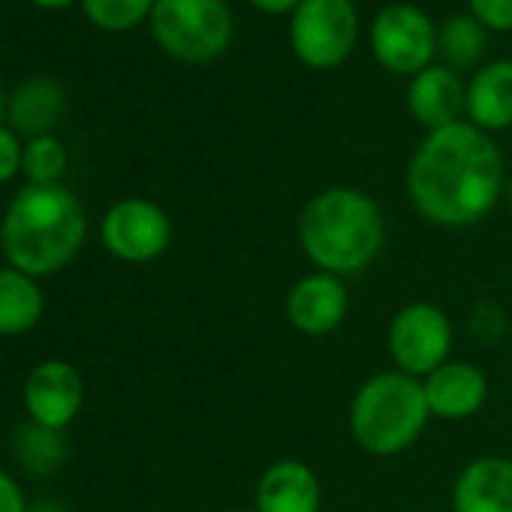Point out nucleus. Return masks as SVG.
<instances>
[{
	"label": "nucleus",
	"instance_id": "obj_1",
	"mask_svg": "<svg viewBox=\"0 0 512 512\" xmlns=\"http://www.w3.org/2000/svg\"><path fill=\"white\" fill-rule=\"evenodd\" d=\"M503 190V160L491 136L473 124L431 130L407 169V193L416 211L437 226L482 220Z\"/></svg>",
	"mask_w": 512,
	"mask_h": 512
},
{
	"label": "nucleus",
	"instance_id": "obj_2",
	"mask_svg": "<svg viewBox=\"0 0 512 512\" xmlns=\"http://www.w3.org/2000/svg\"><path fill=\"white\" fill-rule=\"evenodd\" d=\"M85 235V208L64 184L22 187L0 220V247L7 266L37 281L67 269L79 256Z\"/></svg>",
	"mask_w": 512,
	"mask_h": 512
},
{
	"label": "nucleus",
	"instance_id": "obj_3",
	"mask_svg": "<svg viewBox=\"0 0 512 512\" xmlns=\"http://www.w3.org/2000/svg\"><path fill=\"white\" fill-rule=\"evenodd\" d=\"M299 238L308 260L329 275H356L368 269L386 238L380 205L353 187H329L317 193L302 217Z\"/></svg>",
	"mask_w": 512,
	"mask_h": 512
},
{
	"label": "nucleus",
	"instance_id": "obj_4",
	"mask_svg": "<svg viewBox=\"0 0 512 512\" xmlns=\"http://www.w3.org/2000/svg\"><path fill=\"white\" fill-rule=\"evenodd\" d=\"M431 419L425 386L404 371L365 380L350 404L353 440L371 455H398L419 440Z\"/></svg>",
	"mask_w": 512,
	"mask_h": 512
},
{
	"label": "nucleus",
	"instance_id": "obj_5",
	"mask_svg": "<svg viewBox=\"0 0 512 512\" xmlns=\"http://www.w3.org/2000/svg\"><path fill=\"white\" fill-rule=\"evenodd\" d=\"M154 40L184 64L214 61L232 40V16L223 0H157Z\"/></svg>",
	"mask_w": 512,
	"mask_h": 512
},
{
	"label": "nucleus",
	"instance_id": "obj_6",
	"mask_svg": "<svg viewBox=\"0 0 512 512\" xmlns=\"http://www.w3.org/2000/svg\"><path fill=\"white\" fill-rule=\"evenodd\" d=\"M356 31L359 22L353 0H302L293 13L290 40L302 64L332 70L353 52Z\"/></svg>",
	"mask_w": 512,
	"mask_h": 512
},
{
	"label": "nucleus",
	"instance_id": "obj_7",
	"mask_svg": "<svg viewBox=\"0 0 512 512\" xmlns=\"http://www.w3.org/2000/svg\"><path fill=\"white\" fill-rule=\"evenodd\" d=\"M452 347L449 317L428 302H413L392 317L389 326V353L398 371L410 377H428L446 365Z\"/></svg>",
	"mask_w": 512,
	"mask_h": 512
},
{
	"label": "nucleus",
	"instance_id": "obj_8",
	"mask_svg": "<svg viewBox=\"0 0 512 512\" xmlns=\"http://www.w3.org/2000/svg\"><path fill=\"white\" fill-rule=\"evenodd\" d=\"M103 247L121 263H151L166 253L172 241V223L160 205L151 199H121L115 202L100 223Z\"/></svg>",
	"mask_w": 512,
	"mask_h": 512
},
{
	"label": "nucleus",
	"instance_id": "obj_9",
	"mask_svg": "<svg viewBox=\"0 0 512 512\" xmlns=\"http://www.w3.org/2000/svg\"><path fill=\"white\" fill-rule=\"evenodd\" d=\"M371 46L377 61L392 73L416 76L431 67L437 52V31L416 7H386L371 28Z\"/></svg>",
	"mask_w": 512,
	"mask_h": 512
},
{
	"label": "nucleus",
	"instance_id": "obj_10",
	"mask_svg": "<svg viewBox=\"0 0 512 512\" xmlns=\"http://www.w3.org/2000/svg\"><path fill=\"white\" fill-rule=\"evenodd\" d=\"M22 398L34 425L64 431L85 404V380L70 362L46 359L28 374Z\"/></svg>",
	"mask_w": 512,
	"mask_h": 512
},
{
	"label": "nucleus",
	"instance_id": "obj_11",
	"mask_svg": "<svg viewBox=\"0 0 512 512\" xmlns=\"http://www.w3.org/2000/svg\"><path fill=\"white\" fill-rule=\"evenodd\" d=\"M347 308V287L338 275L329 272L305 275L287 296V320L293 323V329L314 338L335 332L344 323Z\"/></svg>",
	"mask_w": 512,
	"mask_h": 512
},
{
	"label": "nucleus",
	"instance_id": "obj_12",
	"mask_svg": "<svg viewBox=\"0 0 512 512\" xmlns=\"http://www.w3.org/2000/svg\"><path fill=\"white\" fill-rule=\"evenodd\" d=\"M422 386L431 416L446 422H458L479 413V407L488 398V380L470 362H446L437 371H431Z\"/></svg>",
	"mask_w": 512,
	"mask_h": 512
},
{
	"label": "nucleus",
	"instance_id": "obj_13",
	"mask_svg": "<svg viewBox=\"0 0 512 512\" xmlns=\"http://www.w3.org/2000/svg\"><path fill=\"white\" fill-rule=\"evenodd\" d=\"M320 503L317 473L296 458L275 461L256 485V512H320Z\"/></svg>",
	"mask_w": 512,
	"mask_h": 512
},
{
	"label": "nucleus",
	"instance_id": "obj_14",
	"mask_svg": "<svg viewBox=\"0 0 512 512\" xmlns=\"http://www.w3.org/2000/svg\"><path fill=\"white\" fill-rule=\"evenodd\" d=\"M455 512H512V461L485 455L470 461L452 488Z\"/></svg>",
	"mask_w": 512,
	"mask_h": 512
},
{
	"label": "nucleus",
	"instance_id": "obj_15",
	"mask_svg": "<svg viewBox=\"0 0 512 512\" xmlns=\"http://www.w3.org/2000/svg\"><path fill=\"white\" fill-rule=\"evenodd\" d=\"M407 106L419 124H425L428 130H440L458 124L461 109H467V91L449 67H428L413 76Z\"/></svg>",
	"mask_w": 512,
	"mask_h": 512
},
{
	"label": "nucleus",
	"instance_id": "obj_16",
	"mask_svg": "<svg viewBox=\"0 0 512 512\" xmlns=\"http://www.w3.org/2000/svg\"><path fill=\"white\" fill-rule=\"evenodd\" d=\"M67 109V97L64 88L55 79L46 76H34L28 82H22L16 88V94L7 103V118L10 127L22 136H49V130L61 121Z\"/></svg>",
	"mask_w": 512,
	"mask_h": 512
},
{
	"label": "nucleus",
	"instance_id": "obj_17",
	"mask_svg": "<svg viewBox=\"0 0 512 512\" xmlns=\"http://www.w3.org/2000/svg\"><path fill=\"white\" fill-rule=\"evenodd\" d=\"M467 115L479 130L512 127V61L482 67L467 88Z\"/></svg>",
	"mask_w": 512,
	"mask_h": 512
},
{
	"label": "nucleus",
	"instance_id": "obj_18",
	"mask_svg": "<svg viewBox=\"0 0 512 512\" xmlns=\"http://www.w3.org/2000/svg\"><path fill=\"white\" fill-rule=\"evenodd\" d=\"M46 299L37 278L4 266L0 269V338H16L31 332L43 317Z\"/></svg>",
	"mask_w": 512,
	"mask_h": 512
},
{
	"label": "nucleus",
	"instance_id": "obj_19",
	"mask_svg": "<svg viewBox=\"0 0 512 512\" xmlns=\"http://www.w3.org/2000/svg\"><path fill=\"white\" fill-rule=\"evenodd\" d=\"M437 49L443 52V58L452 67H470L485 52V34L476 19L455 16L443 25L440 37H437Z\"/></svg>",
	"mask_w": 512,
	"mask_h": 512
},
{
	"label": "nucleus",
	"instance_id": "obj_20",
	"mask_svg": "<svg viewBox=\"0 0 512 512\" xmlns=\"http://www.w3.org/2000/svg\"><path fill=\"white\" fill-rule=\"evenodd\" d=\"M16 452L22 455V464L31 470V473H49L55 470L61 461H64V440H61V431H52V428H40V425H25L19 440H16Z\"/></svg>",
	"mask_w": 512,
	"mask_h": 512
},
{
	"label": "nucleus",
	"instance_id": "obj_21",
	"mask_svg": "<svg viewBox=\"0 0 512 512\" xmlns=\"http://www.w3.org/2000/svg\"><path fill=\"white\" fill-rule=\"evenodd\" d=\"M67 169V151L55 136H37L28 139L22 154V172L31 184H58V178Z\"/></svg>",
	"mask_w": 512,
	"mask_h": 512
},
{
	"label": "nucleus",
	"instance_id": "obj_22",
	"mask_svg": "<svg viewBox=\"0 0 512 512\" xmlns=\"http://www.w3.org/2000/svg\"><path fill=\"white\" fill-rule=\"evenodd\" d=\"M157 0H82L85 16L106 31H127L136 28L142 19L151 16Z\"/></svg>",
	"mask_w": 512,
	"mask_h": 512
},
{
	"label": "nucleus",
	"instance_id": "obj_23",
	"mask_svg": "<svg viewBox=\"0 0 512 512\" xmlns=\"http://www.w3.org/2000/svg\"><path fill=\"white\" fill-rule=\"evenodd\" d=\"M22 154H25V145L19 142L16 130L0 124V184L13 181L16 172H22Z\"/></svg>",
	"mask_w": 512,
	"mask_h": 512
},
{
	"label": "nucleus",
	"instance_id": "obj_24",
	"mask_svg": "<svg viewBox=\"0 0 512 512\" xmlns=\"http://www.w3.org/2000/svg\"><path fill=\"white\" fill-rule=\"evenodd\" d=\"M476 22L494 31H512V0H470Z\"/></svg>",
	"mask_w": 512,
	"mask_h": 512
},
{
	"label": "nucleus",
	"instance_id": "obj_25",
	"mask_svg": "<svg viewBox=\"0 0 512 512\" xmlns=\"http://www.w3.org/2000/svg\"><path fill=\"white\" fill-rule=\"evenodd\" d=\"M0 512H28L25 491L7 470H0Z\"/></svg>",
	"mask_w": 512,
	"mask_h": 512
},
{
	"label": "nucleus",
	"instance_id": "obj_26",
	"mask_svg": "<svg viewBox=\"0 0 512 512\" xmlns=\"http://www.w3.org/2000/svg\"><path fill=\"white\" fill-rule=\"evenodd\" d=\"M253 4L266 13H290L302 4V0H253Z\"/></svg>",
	"mask_w": 512,
	"mask_h": 512
},
{
	"label": "nucleus",
	"instance_id": "obj_27",
	"mask_svg": "<svg viewBox=\"0 0 512 512\" xmlns=\"http://www.w3.org/2000/svg\"><path fill=\"white\" fill-rule=\"evenodd\" d=\"M34 4H40V7H49V10H58V7H67V4H73V0H34Z\"/></svg>",
	"mask_w": 512,
	"mask_h": 512
},
{
	"label": "nucleus",
	"instance_id": "obj_28",
	"mask_svg": "<svg viewBox=\"0 0 512 512\" xmlns=\"http://www.w3.org/2000/svg\"><path fill=\"white\" fill-rule=\"evenodd\" d=\"M7 115V100H4V88H0V118Z\"/></svg>",
	"mask_w": 512,
	"mask_h": 512
},
{
	"label": "nucleus",
	"instance_id": "obj_29",
	"mask_svg": "<svg viewBox=\"0 0 512 512\" xmlns=\"http://www.w3.org/2000/svg\"><path fill=\"white\" fill-rule=\"evenodd\" d=\"M223 512H244V509H223Z\"/></svg>",
	"mask_w": 512,
	"mask_h": 512
},
{
	"label": "nucleus",
	"instance_id": "obj_30",
	"mask_svg": "<svg viewBox=\"0 0 512 512\" xmlns=\"http://www.w3.org/2000/svg\"><path fill=\"white\" fill-rule=\"evenodd\" d=\"M509 196H512V184H509Z\"/></svg>",
	"mask_w": 512,
	"mask_h": 512
}]
</instances>
